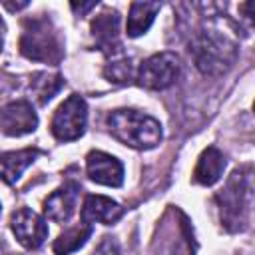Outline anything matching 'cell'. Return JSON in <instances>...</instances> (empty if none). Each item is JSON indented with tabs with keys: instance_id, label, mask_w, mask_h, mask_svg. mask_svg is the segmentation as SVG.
<instances>
[{
	"instance_id": "obj_13",
	"label": "cell",
	"mask_w": 255,
	"mask_h": 255,
	"mask_svg": "<svg viewBox=\"0 0 255 255\" xmlns=\"http://www.w3.org/2000/svg\"><path fill=\"white\" fill-rule=\"evenodd\" d=\"M225 169V155L217 147H207L201 151L197 165L193 169V181L199 185H213L221 179Z\"/></svg>"
},
{
	"instance_id": "obj_9",
	"label": "cell",
	"mask_w": 255,
	"mask_h": 255,
	"mask_svg": "<svg viewBox=\"0 0 255 255\" xmlns=\"http://www.w3.org/2000/svg\"><path fill=\"white\" fill-rule=\"evenodd\" d=\"M86 171L88 177L100 185L120 187L124 183V165L106 151H90L86 155Z\"/></svg>"
},
{
	"instance_id": "obj_11",
	"label": "cell",
	"mask_w": 255,
	"mask_h": 255,
	"mask_svg": "<svg viewBox=\"0 0 255 255\" xmlns=\"http://www.w3.org/2000/svg\"><path fill=\"white\" fill-rule=\"evenodd\" d=\"M78 191H80V187L76 183H64L62 187L52 191L44 199V215H46V219L56 221V223H66L76 211Z\"/></svg>"
},
{
	"instance_id": "obj_12",
	"label": "cell",
	"mask_w": 255,
	"mask_h": 255,
	"mask_svg": "<svg viewBox=\"0 0 255 255\" xmlns=\"http://www.w3.org/2000/svg\"><path fill=\"white\" fill-rule=\"evenodd\" d=\"M124 215V207L104 195H88L84 205H82V221L92 225V223H104L112 225Z\"/></svg>"
},
{
	"instance_id": "obj_16",
	"label": "cell",
	"mask_w": 255,
	"mask_h": 255,
	"mask_svg": "<svg viewBox=\"0 0 255 255\" xmlns=\"http://www.w3.org/2000/svg\"><path fill=\"white\" fill-rule=\"evenodd\" d=\"M90 235H92V225H88V223L70 227L68 231L58 235V239L52 245V251L56 255H70V253L78 251L80 247H84V243L90 239Z\"/></svg>"
},
{
	"instance_id": "obj_7",
	"label": "cell",
	"mask_w": 255,
	"mask_h": 255,
	"mask_svg": "<svg viewBox=\"0 0 255 255\" xmlns=\"http://www.w3.org/2000/svg\"><path fill=\"white\" fill-rule=\"evenodd\" d=\"M10 229L16 235L18 243L26 249H38L48 237V225L44 217L28 207H20L10 217Z\"/></svg>"
},
{
	"instance_id": "obj_21",
	"label": "cell",
	"mask_w": 255,
	"mask_h": 255,
	"mask_svg": "<svg viewBox=\"0 0 255 255\" xmlns=\"http://www.w3.org/2000/svg\"><path fill=\"white\" fill-rule=\"evenodd\" d=\"M4 6H6L8 10H20V8H26V6H28V2H20V4H10V2H4Z\"/></svg>"
},
{
	"instance_id": "obj_14",
	"label": "cell",
	"mask_w": 255,
	"mask_h": 255,
	"mask_svg": "<svg viewBox=\"0 0 255 255\" xmlns=\"http://www.w3.org/2000/svg\"><path fill=\"white\" fill-rule=\"evenodd\" d=\"M38 155L40 151L32 147L2 153L0 155V179L6 183H16L22 177V173L36 161Z\"/></svg>"
},
{
	"instance_id": "obj_1",
	"label": "cell",
	"mask_w": 255,
	"mask_h": 255,
	"mask_svg": "<svg viewBox=\"0 0 255 255\" xmlns=\"http://www.w3.org/2000/svg\"><path fill=\"white\" fill-rule=\"evenodd\" d=\"M189 54L201 74L209 78H219L235 64L239 48L237 42L221 28L203 26L191 38Z\"/></svg>"
},
{
	"instance_id": "obj_10",
	"label": "cell",
	"mask_w": 255,
	"mask_h": 255,
	"mask_svg": "<svg viewBox=\"0 0 255 255\" xmlns=\"http://www.w3.org/2000/svg\"><path fill=\"white\" fill-rule=\"evenodd\" d=\"M92 36L100 50L108 56L122 54L120 46V14L116 10H106L98 14L92 22Z\"/></svg>"
},
{
	"instance_id": "obj_22",
	"label": "cell",
	"mask_w": 255,
	"mask_h": 255,
	"mask_svg": "<svg viewBox=\"0 0 255 255\" xmlns=\"http://www.w3.org/2000/svg\"><path fill=\"white\" fill-rule=\"evenodd\" d=\"M2 44H4V38H2V22H0V52H2Z\"/></svg>"
},
{
	"instance_id": "obj_18",
	"label": "cell",
	"mask_w": 255,
	"mask_h": 255,
	"mask_svg": "<svg viewBox=\"0 0 255 255\" xmlns=\"http://www.w3.org/2000/svg\"><path fill=\"white\" fill-rule=\"evenodd\" d=\"M104 76L114 84H126L133 78V66L129 58H124L122 54L112 56V60L104 68Z\"/></svg>"
},
{
	"instance_id": "obj_3",
	"label": "cell",
	"mask_w": 255,
	"mask_h": 255,
	"mask_svg": "<svg viewBox=\"0 0 255 255\" xmlns=\"http://www.w3.org/2000/svg\"><path fill=\"white\" fill-rule=\"evenodd\" d=\"M221 223L229 231H243L249 223L251 203H253V185L251 169H237L227 179L225 187L215 195Z\"/></svg>"
},
{
	"instance_id": "obj_17",
	"label": "cell",
	"mask_w": 255,
	"mask_h": 255,
	"mask_svg": "<svg viewBox=\"0 0 255 255\" xmlns=\"http://www.w3.org/2000/svg\"><path fill=\"white\" fill-rule=\"evenodd\" d=\"M62 84H64V80L58 74L42 72V74H36L34 76V80L30 84V92L36 98L38 104H46V102H50L60 92Z\"/></svg>"
},
{
	"instance_id": "obj_2",
	"label": "cell",
	"mask_w": 255,
	"mask_h": 255,
	"mask_svg": "<svg viewBox=\"0 0 255 255\" xmlns=\"http://www.w3.org/2000/svg\"><path fill=\"white\" fill-rule=\"evenodd\" d=\"M106 126L120 143L133 149H151L161 141L159 122L137 110H114L108 114Z\"/></svg>"
},
{
	"instance_id": "obj_23",
	"label": "cell",
	"mask_w": 255,
	"mask_h": 255,
	"mask_svg": "<svg viewBox=\"0 0 255 255\" xmlns=\"http://www.w3.org/2000/svg\"><path fill=\"white\" fill-rule=\"evenodd\" d=\"M0 209H2V205H0Z\"/></svg>"
},
{
	"instance_id": "obj_20",
	"label": "cell",
	"mask_w": 255,
	"mask_h": 255,
	"mask_svg": "<svg viewBox=\"0 0 255 255\" xmlns=\"http://www.w3.org/2000/svg\"><path fill=\"white\" fill-rule=\"evenodd\" d=\"M96 4H98V2H86V4H76V2H72V10H74V12H80V14H84V12L92 10Z\"/></svg>"
},
{
	"instance_id": "obj_15",
	"label": "cell",
	"mask_w": 255,
	"mask_h": 255,
	"mask_svg": "<svg viewBox=\"0 0 255 255\" xmlns=\"http://www.w3.org/2000/svg\"><path fill=\"white\" fill-rule=\"evenodd\" d=\"M161 4L159 2H133L129 6V14H128V24H126V32L129 38H137L141 34H145L149 30V26L155 20V14L159 12Z\"/></svg>"
},
{
	"instance_id": "obj_6",
	"label": "cell",
	"mask_w": 255,
	"mask_h": 255,
	"mask_svg": "<svg viewBox=\"0 0 255 255\" xmlns=\"http://www.w3.org/2000/svg\"><path fill=\"white\" fill-rule=\"evenodd\" d=\"M181 64L173 52H157L141 62L137 68V84L145 90H165L179 76Z\"/></svg>"
},
{
	"instance_id": "obj_5",
	"label": "cell",
	"mask_w": 255,
	"mask_h": 255,
	"mask_svg": "<svg viewBox=\"0 0 255 255\" xmlns=\"http://www.w3.org/2000/svg\"><path fill=\"white\" fill-rule=\"evenodd\" d=\"M86 122H88V106L84 98L72 94L54 112L50 129L58 141H74L84 135Z\"/></svg>"
},
{
	"instance_id": "obj_19",
	"label": "cell",
	"mask_w": 255,
	"mask_h": 255,
	"mask_svg": "<svg viewBox=\"0 0 255 255\" xmlns=\"http://www.w3.org/2000/svg\"><path fill=\"white\" fill-rule=\"evenodd\" d=\"M94 255H118V243L112 237H104V241L98 245Z\"/></svg>"
},
{
	"instance_id": "obj_4",
	"label": "cell",
	"mask_w": 255,
	"mask_h": 255,
	"mask_svg": "<svg viewBox=\"0 0 255 255\" xmlns=\"http://www.w3.org/2000/svg\"><path fill=\"white\" fill-rule=\"evenodd\" d=\"M20 52L34 62L58 64L62 60V40L46 16L28 18L22 24Z\"/></svg>"
},
{
	"instance_id": "obj_8",
	"label": "cell",
	"mask_w": 255,
	"mask_h": 255,
	"mask_svg": "<svg viewBox=\"0 0 255 255\" xmlns=\"http://www.w3.org/2000/svg\"><path fill=\"white\" fill-rule=\"evenodd\" d=\"M38 126V116L30 102L16 100L0 108V131L10 137L32 133Z\"/></svg>"
}]
</instances>
